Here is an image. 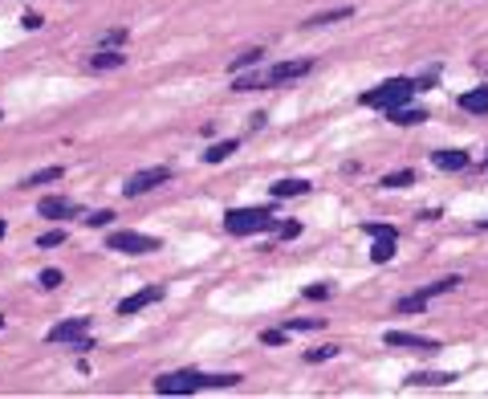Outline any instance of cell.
Segmentation results:
<instances>
[{
    "mask_svg": "<svg viewBox=\"0 0 488 399\" xmlns=\"http://www.w3.org/2000/svg\"><path fill=\"white\" fill-rule=\"evenodd\" d=\"M240 375H204V371H171L155 379L159 396H195V391H216V387H236Z\"/></svg>",
    "mask_w": 488,
    "mask_h": 399,
    "instance_id": "obj_1",
    "label": "cell"
},
{
    "mask_svg": "<svg viewBox=\"0 0 488 399\" xmlns=\"http://www.w3.org/2000/svg\"><path fill=\"white\" fill-rule=\"evenodd\" d=\"M313 70V61L309 57H297V61H277V66H269L265 73H244V78H236L232 90H269V86H285V82H297L305 73Z\"/></svg>",
    "mask_w": 488,
    "mask_h": 399,
    "instance_id": "obj_2",
    "label": "cell"
},
{
    "mask_svg": "<svg viewBox=\"0 0 488 399\" xmlns=\"http://www.w3.org/2000/svg\"><path fill=\"white\" fill-rule=\"evenodd\" d=\"M224 228H228L232 236L273 233V228H277V212H269V208H232V212H224Z\"/></svg>",
    "mask_w": 488,
    "mask_h": 399,
    "instance_id": "obj_3",
    "label": "cell"
},
{
    "mask_svg": "<svg viewBox=\"0 0 488 399\" xmlns=\"http://www.w3.org/2000/svg\"><path fill=\"white\" fill-rule=\"evenodd\" d=\"M415 90L419 86L411 82V78H391V82L367 90V94H362V106H371V110H395V106H407Z\"/></svg>",
    "mask_w": 488,
    "mask_h": 399,
    "instance_id": "obj_4",
    "label": "cell"
},
{
    "mask_svg": "<svg viewBox=\"0 0 488 399\" xmlns=\"http://www.w3.org/2000/svg\"><path fill=\"white\" fill-rule=\"evenodd\" d=\"M106 249H114V253H131V257H142V253L163 249V240H159V236H147V233H135V228H118V233L106 236Z\"/></svg>",
    "mask_w": 488,
    "mask_h": 399,
    "instance_id": "obj_5",
    "label": "cell"
},
{
    "mask_svg": "<svg viewBox=\"0 0 488 399\" xmlns=\"http://www.w3.org/2000/svg\"><path fill=\"white\" fill-rule=\"evenodd\" d=\"M167 180H171V167H147V171H139V175H131V180H126L122 196H126V200H139V196H147V191L163 188Z\"/></svg>",
    "mask_w": 488,
    "mask_h": 399,
    "instance_id": "obj_6",
    "label": "cell"
},
{
    "mask_svg": "<svg viewBox=\"0 0 488 399\" xmlns=\"http://www.w3.org/2000/svg\"><path fill=\"white\" fill-rule=\"evenodd\" d=\"M367 233L374 236V249H371V257L383 265V261H391L395 257V228L391 224H362Z\"/></svg>",
    "mask_w": 488,
    "mask_h": 399,
    "instance_id": "obj_7",
    "label": "cell"
},
{
    "mask_svg": "<svg viewBox=\"0 0 488 399\" xmlns=\"http://www.w3.org/2000/svg\"><path fill=\"white\" fill-rule=\"evenodd\" d=\"M163 302V285H147V289H135L131 298H122L118 302V314L122 318H131V314H139V310H147V305Z\"/></svg>",
    "mask_w": 488,
    "mask_h": 399,
    "instance_id": "obj_8",
    "label": "cell"
},
{
    "mask_svg": "<svg viewBox=\"0 0 488 399\" xmlns=\"http://www.w3.org/2000/svg\"><path fill=\"white\" fill-rule=\"evenodd\" d=\"M86 330H90V318H66V322H57V326L49 330L45 334V342H53V347H61V342H77V338H82V334H86Z\"/></svg>",
    "mask_w": 488,
    "mask_h": 399,
    "instance_id": "obj_9",
    "label": "cell"
},
{
    "mask_svg": "<svg viewBox=\"0 0 488 399\" xmlns=\"http://www.w3.org/2000/svg\"><path fill=\"white\" fill-rule=\"evenodd\" d=\"M387 347L423 351V354H436V351H440V342H436V338H423V334H403V330H387Z\"/></svg>",
    "mask_w": 488,
    "mask_h": 399,
    "instance_id": "obj_10",
    "label": "cell"
},
{
    "mask_svg": "<svg viewBox=\"0 0 488 399\" xmlns=\"http://www.w3.org/2000/svg\"><path fill=\"white\" fill-rule=\"evenodd\" d=\"M37 212L49 216V220H66V216H77V204L66 200V196H45V200L37 204Z\"/></svg>",
    "mask_w": 488,
    "mask_h": 399,
    "instance_id": "obj_11",
    "label": "cell"
},
{
    "mask_svg": "<svg viewBox=\"0 0 488 399\" xmlns=\"http://www.w3.org/2000/svg\"><path fill=\"white\" fill-rule=\"evenodd\" d=\"M431 164H436V171H464V167H468V151L443 147V151H436V155H431Z\"/></svg>",
    "mask_w": 488,
    "mask_h": 399,
    "instance_id": "obj_12",
    "label": "cell"
},
{
    "mask_svg": "<svg viewBox=\"0 0 488 399\" xmlns=\"http://www.w3.org/2000/svg\"><path fill=\"white\" fill-rule=\"evenodd\" d=\"M411 387H448V383H456L452 371H415V375H407Z\"/></svg>",
    "mask_w": 488,
    "mask_h": 399,
    "instance_id": "obj_13",
    "label": "cell"
},
{
    "mask_svg": "<svg viewBox=\"0 0 488 399\" xmlns=\"http://www.w3.org/2000/svg\"><path fill=\"white\" fill-rule=\"evenodd\" d=\"M460 106L468 115H488V86H472L468 94H460Z\"/></svg>",
    "mask_w": 488,
    "mask_h": 399,
    "instance_id": "obj_14",
    "label": "cell"
},
{
    "mask_svg": "<svg viewBox=\"0 0 488 399\" xmlns=\"http://www.w3.org/2000/svg\"><path fill=\"white\" fill-rule=\"evenodd\" d=\"M297 196H309L305 180H281V184H273V200H297Z\"/></svg>",
    "mask_w": 488,
    "mask_h": 399,
    "instance_id": "obj_15",
    "label": "cell"
},
{
    "mask_svg": "<svg viewBox=\"0 0 488 399\" xmlns=\"http://www.w3.org/2000/svg\"><path fill=\"white\" fill-rule=\"evenodd\" d=\"M346 17H354V8H350V4H342V8H330V13H313V17L305 21V29H322V24L346 21Z\"/></svg>",
    "mask_w": 488,
    "mask_h": 399,
    "instance_id": "obj_16",
    "label": "cell"
},
{
    "mask_svg": "<svg viewBox=\"0 0 488 399\" xmlns=\"http://www.w3.org/2000/svg\"><path fill=\"white\" fill-rule=\"evenodd\" d=\"M122 61H126V53H118V49H98V53H94L90 57V66L94 70H118V66H122Z\"/></svg>",
    "mask_w": 488,
    "mask_h": 399,
    "instance_id": "obj_17",
    "label": "cell"
},
{
    "mask_svg": "<svg viewBox=\"0 0 488 399\" xmlns=\"http://www.w3.org/2000/svg\"><path fill=\"white\" fill-rule=\"evenodd\" d=\"M387 115H391V122H399V126H419V122L427 118L419 106H395V110H387Z\"/></svg>",
    "mask_w": 488,
    "mask_h": 399,
    "instance_id": "obj_18",
    "label": "cell"
},
{
    "mask_svg": "<svg viewBox=\"0 0 488 399\" xmlns=\"http://www.w3.org/2000/svg\"><path fill=\"white\" fill-rule=\"evenodd\" d=\"M260 57H265V49H244V53H236L232 61H228V70H232V73H240V70H253V66L260 61Z\"/></svg>",
    "mask_w": 488,
    "mask_h": 399,
    "instance_id": "obj_19",
    "label": "cell"
},
{
    "mask_svg": "<svg viewBox=\"0 0 488 399\" xmlns=\"http://www.w3.org/2000/svg\"><path fill=\"white\" fill-rule=\"evenodd\" d=\"M456 285H460V277H440V282L423 285V289H419V298H423V302H431V298H440V293H448V289H456Z\"/></svg>",
    "mask_w": 488,
    "mask_h": 399,
    "instance_id": "obj_20",
    "label": "cell"
},
{
    "mask_svg": "<svg viewBox=\"0 0 488 399\" xmlns=\"http://www.w3.org/2000/svg\"><path fill=\"white\" fill-rule=\"evenodd\" d=\"M57 180H61V167H45V171H33L21 188H45V184H57Z\"/></svg>",
    "mask_w": 488,
    "mask_h": 399,
    "instance_id": "obj_21",
    "label": "cell"
},
{
    "mask_svg": "<svg viewBox=\"0 0 488 399\" xmlns=\"http://www.w3.org/2000/svg\"><path fill=\"white\" fill-rule=\"evenodd\" d=\"M236 147H240L236 139H228V143H216V147H208V151H204V164H224V159L232 155Z\"/></svg>",
    "mask_w": 488,
    "mask_h": 399,
    "instance_id": "obj_22",
    "label": "cell"
},
{
    "mask_svg": "<svg viewBox=\"0 0 488 399\" xmlns=\"http://www.w3.org/2000/svg\"><path fill=\"white\" fill-rule=\"evenodd\" d=\"M407 184H415V171L407 167V171H391V175H383V188H407Z\"/></svg>",
    "mask_w": 488,
    "mask_h": 399,
    "instance_id": "obj_23",
    "label": "cell"
},
{
    "mask_svg": "<svg viewBox=\"0 0 488 399\" xmlns=\"http://www.w3.org/2000/svg\"><path fill=\"white\" fill-rule=\"evenodd\" d=\"M338 354H342V347L330 342V347H318V351H305V363H330V358H338Z\"/></svg>",
    "mask_w": 488,
    "mask_h": 399,
    "instance_id": "obj_24",
    "label": "cell"
},
{
    "mask_svg": "<svg viewBox=\"0 0 488 399\" xmlns=\"http://www.w3.org/2000/svg\"><path fill=\"white\" fill-rule=\"evenodd\" d=\"M61 240H66V233H61V228H53V233L37 236V249H57V245H61Z\"/></svg>",
    "mask_w": 488,
    "mask_h": 399,
    "instance_id": "obj_25",
    "label": "cell"
},
{
    "mask_svg": "<svg viewBox=\"0 0 488 399\" xmlns=\"http://www.w3.org/2000/svg\"><path fill=\"white\" fill-rule=\"evenodd\" d=\"M122 41H126V29H106L102 33V45H110V49H118Z\"/></svg>",
    "mask_w": 488,
    "mask_h": 399,
    "instance_id": "obj_26",
    "label": "cell"
},
{
    "mask_svg": "<svg viewBox=\"0 0 488 399\" xmlns=\"http://www.w3.org/2000/svg\"><path fill=\"white\" fill-rule=\"evenodd\" d=\"M37 282L45 285V289H57V285L66 282V277H61V269H45V273H41V277H37Z\"/></svg>",
    "mask_w": 488,
    "mask_h": 399,
    "instance_id": "obj_27",
    "label": "cell"
},
{
    "mask_svg": "<svg viewBox=\"0 0 488 399\" xmlns=\"http://www.w3.org/2000/svg\"><path fill=\"white\" fill-rule=\"evenodd\" d=\"M110 220H114V212H94V216H86V224H90V228H106Z\"/></svg>",
    "mask_w": 488,
    "mask_h": 399,
    "instance_id": "obj_28",
    "label": "cell"
},
{
    "mask_svg": "<svg viewBox=\"0 0 488 399\" xmlns=\"http://www.w3.org/2000/svg\"><path fill=\"white\" fill-rule=\"evenodd\" d=\"M260 342H265V347H285V330H265Z\"/></svg>",
    "mask_w": 488,
    "mask_h": 399,
    "instance_id": "obj_29",
    "label": "cell"
},
{
    "mask_svg": "<svg viewBox=\"0 0 488 399\" xmlns=\"http://www.w3.org/2000/svg\"><path fill=\"white\" fill-rule=\"evenodd\" d=\"M302 233V224H297V220H285V224H277V236L281 240H289V236H297Z\"/></svg>",
    "mask_w": 488,
    "mask_h": 399,
    "instance_id": "obj_30",
    "label": "cell"
},
{
    "mask_svg": "<svg viewBox=\"0 0 488 399\" xmlns=\"http://www.w3.org/2000/svg\"><path fill=\"white\" fill-rule=\"evenodd\" d=\"M322 326V318H293L289 322V330H318Z\"/></svg>",
    "mask_w": 488,
    "mask_h": 399,
    "instance_id": "obj_31",
    "label": "cell"
},
{
    "mask_svg": "<svg viewBox=\"0 0 488 399\" xmlns=\"http://www.w3.org/2000/svg\"><path fill=\"white\" fill-rule=\"evenodd\" d=\"M305 298L322 302V298H330V285H305Z\"/></svg>",
    "mask_w": 488,
    "mask_h": 399,
    "instance_id": "obj_32",
    "label": "cell"
},
{
    "mask_svg": "<svg viewBox=\"0 0 488 399\" xmlns=\"http://www.w3.org/2000/svg\"><path fill=\"white\" fill-rule=\"evenodd\" d=\"M0 330H4V314H0Z\"/></svg>",
    "mask_w": 488,
    "mask_h": 399,
    "instance_id": "obj_33",
    "label": "cell"
},
{
    "mask_svg": "<svg viewBox=\"0 0 488 399\" xmlns=\"http://www.w3.org/2000/svg\"><path fill=\"white\" fill-rule=\"evenodd\" d=\"M0 236H4V220H0Z\"/></svg>",
    "mask_w": 488,
    "mask_h": 399,
    "instance_id": "obj_34",
    "label": "cell"
}]
</instances>
